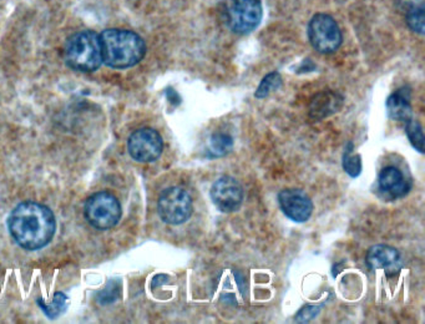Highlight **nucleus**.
<instances>
[{
    "instance_id": "obj_1",
    "label": "nucleus",
    "mask_w": 425,
    "mask_h": 324,
    "mask_svg": "<svg viewBox=\"0 0 425 324\" xmlns=\"http://www.w3.org/2000/svg\"><path fill=\"white\" fill-rule=\"evenodd\" d=\"M11 238L27 251H38L48 246L54 237L56 221L54 213L38 202H22L8 218Z\"/></svg>"
},
{
    "instance_id": "obj_2",
    "label": "nucleus",
    "mask_w": 425,
    "mask_h": 324,
    "mask_svg": "<svg viewBox=\"0 0 425 324\" xmlns=\"http://www.w3.org/2000/svg\"><path fill=\"white\" fill-rule=\"evenodd\" d=\"M103 63L113 69L139 64L146 54V44L139 34L125 29H106L100 35Z\"/></svg>"
},
{
    "instance_id": "obj_3",
    "label": "nucleus",
    "mask_w": 425,
    "mask_h": 324,
    "mask_svg": "<svg viewBox=\"0 0 425 324\" xmlns=\"http://www.w3.org/2000/svg\"><path fill=\"white\" fill-rule=\"evenodd\" d=\"M66 65L73 70L92 73L103 64L100 35L92 30L73 34L66 40L64 49Z\"/></svg>"
},
{
    "instance_id": "obj_4",
    "label": "nucleus",
    "mask_w": 425,
    "mask_h": 324,
    "mask_svg": "<svg viewBox=\"0 0 425 324\" xmlns=\"http://www.w3.org/2000/svg\"><path fill=\"white\" fill-rule=\"evenodd\" d=\"M84 215L90 226L106 231L118 225L123 216V210L118 199L109 192L92 194L84 206Z\"/></svg>"
},
{
    "instance_id": "obj_5",
    "label": "nucleus",
    "mask_w": 425,
    "mask_h": 324,
    "mask_svg": "<svg viewBox=\"0 0 425 324\" xmlns=\"http://www.w3.org/2000/svg\"><path fill=\"white\" fill-rule=\"evenodd\" d=\"M159 216L167 225H183L189 220L194 204L186 189L181 187H168L164 189L157 201Z\"/></svg>"
},
{
    "instance_id": "obj_6",
    "label": "nucleus",
    "mask_w": 425,
    "mask_h": 324,
    "mask_svg": "<svg viewBox=\"0 0 425 324\" xmlns=\"http://www.w3.org/2000/svg\"><path fill=\"white\" fill-rule=\"evenodd\" d=\"M225 14L232 32L245 35L259 27L264 9L261 0H227Z\"/></svg>"
},
{
    "instance_id": "obj_7",
    "label": "nucleus",
    "mask_w": 425,
    "mask_h": 324,
    "mask_svg": "<svg viewBox=\"0 0 425 324\" xmlns=\"http://www.w3.org/2000/svg\"><path fill=\"white\" fill-rule=\"evenodd\" d=\"M308 38L313 48L321 54H332L342 45V32L333 18L316 14L308 25Z\"/></svg>"
},
{
    "instance_id": "obj_8",
    "label": "nucleus",
    "mask_w": 425,
    "mask_h": 324,
    "mask_svg": "<svg viewBox=\"0 0 425 324\" xmlns=\"http://www.w3.org/2000/svg\"><path fill=\"white\" fill-rule=\"evenodd\" d=\"M128 149H129L130 156L135 161L147 162L156 161L161 156L164 150V141L156 130L151 127H142L136 130L128 140Z\"/></svg>"
},
{
    "instance_id": "obj_9",
    "label": "nucleus",
    "mask_w": 425,
    "mask_h": 324,
    "mask_svg": "<svg viewBox=\"0 0 425 324\" xmlns=\"http://www.w3.org/2000/svg\"><path fill=\"white\" fill-rule=\"evenodd\" d=\"M211 200L222 212H235L243 202V189L236 178L223 176L212 185L210 191Z\"/></svg>"
},
{
    "instance_id": "obj_10",
    "label": "nucleus",
    "mask_w": 425,
    "mask_h": 324,
    "mask_svg": "<svg viewBox=\"0 0 425 324\" xmlns=\"http://www.w3.org/2000/svg\"><path fill=\"white\" fill-rule=\"evenodd\" d=\"M282 212L295 222H306L312 216L313 204L306 192L300 189H285L278 194Z\"/></svg>"
},
{
    "instance_id": "obj_11",
    "label": "nucleus",
    "mask_w": 425,
    "mask_h": 324,
    "mask_svg": "<svg viewBox=\"0 0 425 324\" xmlns=\"http://www.w3.org/2000/svg\"><path fill=\"white\" fill-rule=\"evenodd\" d=\"M367 265L371 270H384L388 275L395 273L400 268L402 261L398 251L387 244L373 246L367 254Z\"/></svg>"
},
{
    "instance_id": "obj_12",
    "label": "nucleus",
    "mask_w": 425,
    "mask_h": 324,
    "mask_svg": "<svg viewBox=\"0 0 425 324\" xmlns=\"http://www.w3.org/2000/svg\"><path fill=\"white\" fill-rule=\"evenodd\" d=\"M345 103L343 96L337 92L326 90L313 96L309 105V116L313 120H323L339 111Z\"/></svg>"
},
{
    "instance_id": "obj_13",
    "label": "nucleus",
    "mask_w": 425,
    "mask_h": 324,
    "mask_svg": "<svg viewBox=\"0 0 425 324\" xmlns=\"http://www.w3.org/2000/svg\"><path fill=\"white\" fill-rule=\"evenodd\" d=\"M378 184L383 192L392 196L394 199L403 197L408 194L410 189V185L404 177L403 173L394 166L383 168L378 177Z\"/></svg>"
},
{
    "instance_id": "obj_14",
    "label": "nucleus",
    "mask_w": 425,
    "mask_h": 324,
    "mask_svg": "<svg viewBox=\"0 0 425 324\" xmlns=\"http://www.w3.org/2000/svg\"><path fill=\"white\" fill-rule=\"evenodd\" d=\"M410 95V89L400 87L388 97L387 113L390 119L400 123H407L413 119Z\"/></svg>"
},
{
    "instance_id": "obj_15",
    "label": "nucleus",
    "mask_w": 425,
    "mask_h": 324,
    "mask_svg": "<svg viewBox=\"0 0 425 324\" xmlns=\"http://www.w3.org/2000/svg\"><path fill=\"white\" fill-rule=\"evenodd\" d=\"M211 151L215 156H226L233 147V139L230 134L217 131L211 136Z\"/></svg>"
},
{
    "instance_id": "obj_16",
    "label": "nucleus",
    "mask_w": 425,
    "mask_h": 324,
    "mask_svg": "<svg viewBox=\"0 0 425 324\" xmlns=\"http://www.w3.org/2000/svg\"><path fill=\"white\" fill-rule=\"evenodd\" d=\"M343 168L350 177H358L362 173L361 155L353 151V144L350 142L343 155Z\"/></svg>"
},
{
    "instance_id": "obj_17",
    "label": "nucleus",
    "mask_w": 425,
    "mask_h": 324,
    "mask_svg": "<svg viewBox=\"0 0 425 324\" xmlns=\"http://www.w3.org/2000/svg\"><path fill=\"white\" fill-rule=\"evenodd\" d=\"M281 85H282V76L280 73H277V71L269 73V75L264 76L261 81L259 87L254 92V96L256 99H264V97L269 96L271 92L280 89Z\"/></svg>"
},
{
    "instance_id": "obj_18",
    "label": "nucleus",
    "mask_w": 425,
    "mask_h": 324,
    "mask_svg": "<svg viewBox=\"0 0 425 324\" xmlns=\"http://www.w3.org/2000/svg\"><path fill=\"white\" fill-rule=\"evenodd\" d=\"M405 132L415 150L419 151L420 154H424V132H423L421 125L415 120H409L405 125Z\"/></svg>"
},
{
    "instance_id": "obj_19",
    "label": "nucleus",
    "mask_w": 425,
    "mask_h": 324,
    "mask_svg": "<svg viewBox=\"0 0 425 324\" xmlns=\"http://www.w3.org/2000/svg\"><path fill=\"white\" fill-rule=\"evenodd\" d=\"M405 22L410 30L415 34L424 35L425 32V8L415 9L405 13Z\"/></svg>"
},
{
    "instance_id": "obj_20",
    "label": "nucleus",
    "mask_w": 425,
    "mask_h": 324,
    "mask_svg": "<svg viewBox=\"0 0 425 324\" xmlns=\"http://www.w3.org/2000/svg\"><path fill=\"white\" fill-rule=\"evenodd\" d=\"M65 301H66V297H65L64 294L56 293V294H55L54 302H53L51 306H45V304L40 302V301H39V303H40V306L43 308L44 312L48 314L49 317L54 318L58 314H60L61 308L65 307Z\"/></svg>"
},
{
    "instance_id": "obj_21",
    "label": "nucleus",
    "mask_w": 425,
    "mask_h": 324,
    "mask_svg": "<svg viewBox=\"0 0 425 324\" xmlns=\"http://www.w3.org/2000/svg\"><path fill=\"white\" fill-rule=\"evenodd\" d=\"M319 311H321V308L318 306H306L297 313L296 322H298V323H308V322H311L312 319L317 317Z\"/></svg>"
},
{
    "instance_id": "obj_22",
    "label": "nucleus",
    "mask_w": 425,
    "mask_h": 324,
    "mask_svg": "<svg viewBox=\"0 0 425 324\" xmlns=\"http://www.w3.org/2000/svg\"><path fill=\"white\" fill-rule=\"evenodd\" d=\"M395 1L399 9L404 13L425 8V0H395Z\"/></svg>"
},
{
    "instance_id": "obj_23",
    "label": "nucleus",
    "mask_w": 425,
    "mask_h": 324,
    "mask_svg": "<svg viewBox=\"0 0 425 324\" xmlns=\"http://www.w3.org/2000/svg\"><path fill=\"white\" fill-rule=\"evenodd\" d=\"M166 95L168 97V100H170V103L173 104V105H178V104L181 103V99L178 96V92L173 90V89H167Z\"/></svg>"
}]
</instances>
